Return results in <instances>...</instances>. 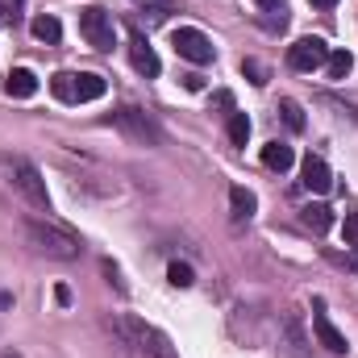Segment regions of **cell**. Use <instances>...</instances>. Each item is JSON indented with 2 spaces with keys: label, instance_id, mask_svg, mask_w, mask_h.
<instances>
[{
  "label": "cell",
  "instance_id": "6da1fadb",
  "mask_svg": "<svg viewBox=\"0 0 358 358\" xmlns=\"http://www.w3.org/2000/svg\"><path fill=\"white\" fill-rule=\"evenodd\" d=\"M25 238H29V246L38 250V255H46V259H80V238L67 229V225H59V221H50V217H29L25 221Z\"/></svg>",
  "mask_w": 358,
  "mask_h": 358
},
{
  "label": "cell",
  "instance_id": "7a4b0ae2",
  "mask_svg": "<svg viewBox=\"0 0 358 358\" xmlns=\"http://www.w3.org/2000/svg\"><path fill=\"white\" fill-rule=\"evenodd\" d=\"M113 329H117L142 358H179V350L171 346V338H167L163 329L138 321V317H113Z\"/></svg>",
  "mask_w": 358,
  "mask_h": 358
},
{
  "label": "cell",
  "instance_id": "3957f363",
  "mask_svg": "<svg viewBox=\"0 0 358 358\" xmlns=\"http://www.w3.org/2000/svg\"><path fill=\"white\" fill-rule=\"evenodd\" d=\"M104 76H92V71H59L55 80H50V92L59 96V100H67V104H88V100H100L104 96Z\"/></svg>",
  "mask_w": 358,
  "mask_h": 358
},
{
  "label": "cell",
  "instance_id": "277c9868",
  "mask_svg": "<svg viewBox=\"0 0 358 358\" xmlns=\"http://www.w3.org/2000/svg\"><path fill=\"white\" fill-rule=\"evenodd\" d=\"M0 163H4V171H8V179H13V187H17L34 208H50L46 179H42V171H38L29 159H0Z\"/></svg>",
  "mask_w": 358,
  "mask_h": 358
},
{
  "label": "cell",
  "instance_id": "5b68a950",
  "mask_svg": "<svg viewBox=\"0 0 358 358\" xmlns=\"http://www.w3.org/2000/svg\"><path fill=\"white\" fill-rule=\"evenodd\" d=\"M113 125L129 138V142H142V146H159L163 142V134H159V125L142 113V108H134V104H125V108H117L113 113Z\"/></svg>",
  "mask_w": 358,
  "mask_h": 358
},
{
  "label": "cell",
  "instance_id": "8992f818",
  "mask_svg": "<svg viewBox=\"0 0 358 358\" xmlns=\"http://www.w3.org/2000/svg\"><path fill=\"white\" fill-rule=\"evenodd\" d=\"M80 34L88 38L92 50H100V55L113 50V17H108L104 8H96V4L80 8Z\"/></svg>",
  "mask_w": 358,
  "mask_h": 358
},
{
  "label": "cell",
  "instance_id": "52a82bcc",
  "mask_svg": "<svg viewBox=\"0 0 358 358\" xmlns=\"http://www.w3.org/2000/svg\"><path fill=\"white\" fill-rule=\"evenodd\" d=\"M171 46H176L179 59H187V63H196V67H204V63H213V42L200 34V29H192V25H179L176 34H171Z\"/></svg>",
  "mask_w": 358,
  "mask_h": 358
},
{
  "label": "cell",
  "instance_id": "ba28073f",
  "mask_svg": "<svg viewBox=\"0 0 358 358\" xmlns=\"http://www.w3.org/2000/svg\"><path fill=\"white\" fill-rule=\"evenodd\" d=\"M325 59H329V46H325L321 38H300V42L287 50V63H292V71H317Z\"/></svg>",
  "mask_w": 358,
  "mask_h": 358
},
{
  "label": "cell",
  "instance_id": "9c48e42d",
  "mask_svg": "<svg viewBox=\"0 0 358 358\" xmlns=\"http://www.w3.org/2000/svg\"><path fill=\"white\" fill-rule=\"evenodd\" d=\"M313 334H317V342L329 350V355H346V338H342V329L325 317V304L317 300V313H313Z\"/></svg>",
  "mask_w": 358,
  "mask_h": 358
},
{
  "label": "cell",
  "instance_id": "30bf717a",
  "mask_svg": "<svg viewBox=\"0 0 358 358\" xmlns=\"http://www.w3.org/2000/svg\"><path fill=\"white\" fill-rule=\"evenodd\" d=\"M129 59H134V67L146 76V80H155L159 71H163V63H159V55L150 50V42L138 34V29H129Z\"/></svg>",
  "mask_w": 358,
  "mask_h": 358
},
{
  "label": "cell",
  "instance_id": "8fae6325",
  "mask_svg": "<svg viewBox=\"0 0 358 358\" xmlns=\"http://www.w3.org/2000/svg\"><path fill=\"white\" fill-rule=\"evenodd\" d=\"M300 176H304V187L317 192V196H325V192L334 187V171H329V163H325L321 155H308L304 167H300Z\"/></svg>",
  "mask_w": 358,
  "mask_h": 358
},
{
  "label": "cell",
  "instance_id": "7c38bea8",
  "mask_svg": "<svg viewBox=\"0 0 358 358\" xmlns=\"http://www.w3.org/2000/svg\"><path fill=\"white\" fill-rule=\"evenodd\" d=\"M229 208H234V221H250L255 213H259V200H255V192L250 187H229Z\"/></svg>",
  "mask_w": 358,
  "mask_h": 358
},
{
  "label": "cell",
  "instance_id": "4fadbf2b",
  "mask_svg": "<svg viewBox=\"0 0 358 358\" xmlns=\"http://www.w3.org/2000/svg\"><path fill=\"white\" fill-rule=\"evenodd\" d=\"M4 88H8V96H17V100H29V96L38 92V76H34L29 67H17V71H8Z\"/></svg>",
  "mask_w": 358,
  "mask_h": 358
},
{
  "label": "cell",
  "instance_id": "5bb4252c",
  "mask_svg": "<svg viewBox=\"0 0 358 358\" xmlns=\"http://www.w3.org/2000/svg\"><path fill=\"white\" fill-rule=\"evenodd\" d=\"M300 221H304L313 234H325V229L334 225V208H329V204H304V208H300Z\"/></svg>",
  "mask_w": 358,
  "mask_h": 358
},
{
  "label": "cell",
  "instance_id": "9a60e30c",
  "mask_svg": "<svg viewBox=\"0 0 358 358\" xmlns=\"http://www.w3.org/2000/svg\"><path fill=\"white\" fill-rule=\"evenodd\" d=\"M292 163H296L292 146H283V142H267V146H263V167H271V171H287Z\"/></svg>",
  "mask_w": 358,
  "mask_h": 358
},
{
  "label": "cell",
  "instance_id": "2e32d148",
  "mask_svg": "<svg viewBox=\"0 0 358 358\" xmlns=\"http://www.w3.org/2000/svg\"><path fill=\"white\" fill-rule=\"evenodd\" d=\"M29 29H34V38H38V42H59V38H63L59 17H46V13H42V17H34V25H29Z\"/></svg>",
  "mask_w": 358,
  "mask_h": 358
},
{
  "label": "cell",
  "instance_id": "e0dca14e",
  "mask_svg": "<svg viewBox=\"0 0 358 358\" xmlns=\"http://www.w3.org/2000/svg\"><path fill=\"white\" fill-rule=\"evenodd\" d=\"M325 67H329V80H346L350 67H355V55H350V50H329Z\"/></svg>",
  "mask_w": 358,
  "mask_h": 358
},
{
  "label": "cell",
  "instance_id": "ac0fdd59",
  "mask_svg": "<svg viewBox=\"0 0 358 358\" xmlns=\"http://www.w3.org/2000/svg\"><path fill=\"white\" fill-rule=\"evenodd\" d=\"M246 138H250V117L246 113H234L229 117V142L234 146H246Z\"/></svg>",
  "mask_w": 358,
  "mask_h": 358
},
{
  "label": "cell",
  "instance_id": "d6986e66",
  "mask_svg": "<svg viewBox=\"0 0 358 358\" xmlns=\"http://www.w3.org/2000/svg\"><path fill=\"white\" fill-rule=\"evenodd\" d=\"M279 113H283V121H287V129H304V108L296 104V100H279Z\"/></svg>",
  "mask_w": 358,
  "mask_h": 358
},
{
  "label": "cell",
  "instance_id": "ffe728a7",
  "mask_svg": "<svg viewBox=\"0 0 358 358\" xmlns=\"http://www.w3.org/2000/svg\"><path fill=\"white\" fill-rule=\"evenodd\" d=\"M167 279H171L176 287H192V283H196V275H192L187 263H171V267H167Z\"/></svg>",
  "mask_w": 358,
  "mask_h": 358
},
{
  "label": "cell",
  "instance_id": "44dd1931",
  "mask_svg": "<svg viewBox=\"0 0 358 358\" xmlns=\"http://www.w3.org/2000/svg\"><path fill=\"white\" fill-rule=\"evenodd\" d=\"M242 76H246L255 88H263V84H267V67H263L259 59H246V63H242Z\"/></svg>",
  "mask_w": 358,
  "mask_h": 358
},
{
  "label": "cell",
  "instance_id": "7402d4cb",
  "mask_svg": "<svg viewBox=\"0 0 358 358\" xmlns=\"http://www.w3.org/2000/svg\"><path fill=\"white\" fill-rule=\"evenodd\" d=\"M283 325H287V334H292V350H296V355H304V334H300V321L287 313V321H283Z\"/></svg>",
  "mask_w": 358,
  "mask_h": 358
},
{
  "label": "cell",
  "instance_id": "603a6c76",
  "mask_svg": "<svg viewBox=\"0 0 358 358\" xmlns=\"http://www.w3.org/2000/svg\"><path fill=\"white\" fill-rule=\"evenodd\" d=\"M138 4H146V13H150V21H163V17L171 13V0H138Z\"/></svg>",
  "mask_w": 358,
  "mask_h": 358
},
{
  "label": "cell",
  "instance_id": "cb8c5ba5",
  "mask_svg": "<svg viewBox=\"0 0 358 358\" xmlns=\"http://www.w3.org/2000/svg\"><path fill=\"white\" fill-rule=\"evenodd\" d=\"M342 234H346V246H355V250H358V213H350V217H346Z\"/></svg>",
  "mask_w": 358,
  "mask_h": 358
},
{
  "label": "cell",
  "instance_id": "d4e9b609",
  "mask_svg": "<svg viewBox=\"0 0 358 358\" xmlns=\"http://www.w3.org/2000/svg\"><path fill=\"white\" fill-rule=\"evenodd\" d=\"M21 4H25V0H0V17H4V21H13V17L21 13Z\"/></svg>",
  "mask_w": 358,
  "mask_h": 358
},
{
  "label": "cell",
  "instance_id": "484cf974",
  "mask_svg": "<svg viewBox=\"0 0 358 358\" xmlns=\"http://www.w3.org/2000/svg\"><path fill=\"white\" fill-rule=\"evenodd\" d=\"M55 300H59V304H71V287L59 283V287H55Z\"/></svg>",
  "mask_w": 358,
  "mask_h": 358
},
{
  "label": "cell",
  "instance_id": "4316f807",
  "mask_svg": "<svg viewBox=\"0 0 358 358\" xmlns=\"http://www.w3.org/2000/svg\"><path fill=\"white\" fill-rule=\"evenodd\" d=\"M255 4H259V8H279V13H283V0H255Z\"/></svg>",
  "mask_w": 358,
  "mask_h": 358
},
{
  "label": "cell",
  "instance_id": "83f0119b",
  "mask_svg": "<svg viewBox=\"0 0 358 358\" xmlns=\"http://www.w3.org/2000/svg\"><path fill=\"white\" fill-rule=\"evenodd\" d=\"M308 4H317V8H334L338 0H308Z\"/></svg>",
  "mask_w": 358,
  "mask_h": 358
}]
</instances>
